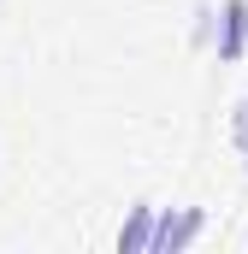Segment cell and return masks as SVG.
Listing matches in <instances>:
<instances>
[{"label":"cell","instance_id":"cell-1","mask_svg":"<svg viewBox=\"0 0 248 254\" xmlns=\"http://www.w3.org/2000/svg\"><path fill=\"white\" fill-rule=\"evenodd\" d=\"M201 237V213H160V225H154V249L148 254H178V249H189Z\"/></svg>","mask_w":248,"mask_h":254},{"label":"cell","instance_id":"cell-2","mask_svg":"<svg viewBox=\"0 0 248 254\" xmlns=\"http://www.w3.org/2000/svg\"><path fill=\"white\" fill-rule=\"evenodd\" d=\"M248 48V0H225V18H219V60H243Z\"/></svg>","mask_w":248,"mask_h":254},{"label":"cell","instance_id":"cell-3","mask_svg":"<svg viewBox=\"0 0 248 254\" xmlns=\"http://www.w3.org/2000/svg\"><path fill=\"white\" fill-rule=\"evenodd\" d=\"M154 213H160V207H148V201L130 213V225L119 231V249H154Z\"/></svg>","mask_w":248,"mask_h":254},{"label":"cell","instance_id":"cell-4","mask_svg":"<svg viewBox=\"0 0 248 254\" xmlns=\"http://www.w3.org/2000/svg\"><path fill=\"white\" fill-rule=\"evenodd\" d=\"M231 130H237V148H243V154H248V101H243V107H237V119H231Z\"/></svg>","mask_w":248,"mask_h":254}]
</instances>
